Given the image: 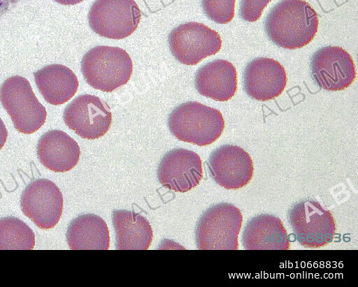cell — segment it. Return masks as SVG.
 <instances>
[{
  "mask_svg": "<svg viewBox=\"0 0 358 287\" xmlns=\"http://www.w3.org/2000/svg\"><path fill=\"white\" fill-rule=\"evenodd\" d=\"M271 0H241L239 14L248 22L259 19L264 8Z\"/></svg>",
  "mask_w": 358,
  "mask_h": 287,
  "instance_id": "603a6c76",
  "label": "cell"
},
{
  "mask_svg": "<svg viewBox=\"0 0 358 287\" xmlns=\"http://www.w3.org/2000/svg\"><path fill=\"white\" fill-rule=\"evenodd\" d=\"M243 216L235 205L221 203L209 207L199 219L195 237L201 250H236Z\"/></svg>",
  "mask_w": 358,
  "mask_h": 287,
  "instance_id": "277c9868",
  "label": "cell"
},
{
  "mask_svg": "<svg viewBox=\"0 0 358 287\" xmlns=\"http://www.w3.org/2000/svg\"><path fill=\"white\" fill-rule=\"evenodd\" d=\"M203 177L201 160L193 151L176 148L168 152L161 160L157 177L169 190L186 192L196 186Z\"/></svg>",
  "mask_w": 358,
  "mask_h": 287,
  "instance_id": "4fadbf2b",
  "label": "cell"
},
{
  "mask_svg": "<svg viewBox=\"0 0 358 287\" xmlns=\"http://www.w3.org/2000/svg\"><path fill=\"white\" fill-rule=\"evenodd\" d=\"M236 0H201V6L206 16L218 24H226L234 16Z\"/></svg>",
  "mask_w": 358,
  "mask_h": 287,
  "instance_id": "7402d4cb",
  "label": "cell"
},
{
  "mask_svg": "<svg viewBox=\"0 0 358 287\" xmlns=\"http://www.w3.org/2000/svg\"><path fill=\"white\" fill-rule=\"evenodd\" d=\"M34 245V232L24 222L13 216L0 219V250H31Z\"/></svg>",
  "mask_w": 358,
  "mask_h": 287,
  "instance_id": "44dd1931",
  "label": "cell"
},
{
  "mask_svg": "<svg viewBox=\"0 0 358 287\" xmlns=\"http://www.w3.org/2000/svg\"><path fill=\"white\" fill-rule=\"evenodd\" d=\"M296 240L306 248L324 246L333 240L336 226L331 213L317 200L303 199L288 211Z\"/></svg>",
  "mask_w": 358,
  "mask_h": 287,
  "instance_id": "8992f818",
  "label": "cell"
},
{
  "mask_svg": "<svg viewBox=\"0 0 358 287\" xmlns=\"http://www.w3.org/2000/svg\"><path fill=\"white\" fill-rule=\"evenodd\" d=\"M36 152L41 164L56 172L74 168L80 155L77 142L60 130H51L43 134L38 142Z\"/></svg>",
  "mask_w": 358,
  "mask_h": 287,
  "instance_id": "9a60e30c",
  "label": "cell"
},
{
  "mask_svg": "<svg viewBox=\"0 0 358 287\" xmlns=\"http://www.w3.org/2000/svg\"><path fill=\"white\" fill-rule=\"evenodd\" d=\"M66 240L72 250H107L110 245L106 223L92 214H82L71 221Z\"/></svg>",
  "mask_w": 358,
  "mask_h": 287,
  "instance_id": "ffe728a7",
  "label": "cell"
},
{
  "mask_svg": "<svg viewBox=\"0 0 358 287\" xmlns=\"http://www.w3.org/2000/svg\"><path fill=\"white\" fill-rule=\"evenodd\" d=\"M20 205L22 212L38 228H53L63 210V196L56 184L48 179L31 182L22 192Z\"/></svg>",
  "mask_w": 358,
  "mask_h": 287,
  "instance_id": "30bf717a",
  "label": "cell"
},
{
  "mask_svg": "<svg viewBox=\"0 0 358 287\" xmlns=\"http://www.w3.org/2000/svg\"><path fill=\"white\" fill-rule=\"evenodd\" d=\"M20 0H0V17L13 8Z\"/></svg>",
  "mask_w": 358,
  "mask_h": 287,
  "instance_id": "cb8c5ba5",
  "label": "cell"
},
{
  "mask_svg": "<svg viewBox=\"0 0 358 287\" xmlns=\"http://www.w3.org/2000/svg\"><path fill=\"white\" fill-rule=\"evenodd\" d=\"M310 71L316 84L327 91H341L355 78V67L350 54L341 47L326 46L313 54Z\"/></svg>",
  "mask_w": 358,
  "mask_h": 287,
  "instance_id": "8fae6325",
  "label": "cell"
},
{
  "mask_svg": "<svg viewBox=\"0 0 358 287\" xmlns=\"http://www.w3.org/2000/svg\"><path fill=\"white\" fill-rule=\"evenodd\" d=\"M132 70L130 56L118 47H94L85 54L81 61V71L87 83L105 92H111L125 84Z\"/></svg>",
  "mask_w": 358,
  "mask_h": 287,
  "instance_id": "3957f363",
  "label": "cell"
},
{
  "mask_svg": "<svg viewBox=\"0 0 358 287\" xmlns=\"http://www.w3.org/2000/svg\"><path fill=\"white\" fill-rule=\"evenodd\" d=\"M36 84L49 103L61 105L70 100L78 88L75 73L62 64H50L34 73Z\"/></svg>",
  "mask_w": 358,
  "mask_h": 287,
  "instance_id": "ac0fdd59",
  "label": "cell"
},
{
  "mask_svg": "<svg viewBox=\"0 0 358 287\" xmlns=\"http://www.w3.org/2000/svg\"><path fill=\"white\" fill-rule=\"evenodd\" d=\"M168 126L179 140L206 146L221 135L224 121L218 110L197 101H187L171 112Z\"/></svg>",
  "mask_w": 358,
  "mask_h": 287,
  "instance_id": "7a4b0ae2",
  "label": "cell"
},
{
  "mask_svg": "<svg viewBox=\"0 0 358 287\" xmlns=\"http://www.w3.org/2000/svg\"><path fill=\"white\" fill-rule=\"evenodd\" d=\"M287 84L284 67L276 60L259 57L248 63L243 73V87L253 99L266 101L279 96Z\"/></svg>",
  "mask_w": 358,
  "mask_h": 287,
  "instance_id": "5bb4252c",
  "label": "cell"
},
{
  "mask_svg": "<svg viewBox=\"0 0 358 287\" xmlns=\"http://www.w3.org/2000/svg\"><path fill=\"white\" fill-rule=\"evenodd\" d=\"M194 83L196 90L202 96L217 101H226L236 91V71L229 61L215 59L197 71Z\"/></svg>",
  "mask_w": 358,
  "mask_h": 287,
  "instance_id": "2e32d148",
  "label": "cell"
},
{
  "mask_svg": "<svg viewBox=\"0 0 358 287\" xmlns=\"http://www.w3.org/2000/svg\"><path fill=\"white\" fill-rule=\"evenodd\" d=\"M65 124L83 138H101L109 130L112 113L107 103L96 96L83 94L74 98L64 109Z\"/></svg>",
  "mask_w": 358,
  "mask_h": 287,
  "instance_id": "9c48e42d",
  "label": "cell"
},
{
  "mask_svg": "<svg viewBox=\"0 0 358 287\" xmlns=\"http://www.w3.org/2000/svg\"><path fill=\"white\" fill-rule=\"evenodd\" d=\"M168 42L173 57L185 65L197 64L204 58L215 54L222 46L217 31L196 22L175 27L169 35Z\"/></svg>",
  "mask_w": 358,
  "mask_h": 287,
  "instance_id": "ba28073f",
  "label": "cell"
},
{
  "mask_svg": "<svg viewBox=\"0 0 358 287\" xmlns=\"http://www.w3.org/2000/svg\"><path fill=\"white\" fill-rule=\"evenodd\" d=\"M8 136V131L6 130V126L0 118V149L4 145Z\"/></svg>",
  "mask_w": 358,
  "mask_h": 287,
  "instance_id": "d4e9b609",
  "label": "cell"
},
{
  "mask_svg": "<svg viewBox=\"0 0 358 287\" xmlns=\"http://www.w3.org/2000/svg\"><path fill=\"white\" fill-rule=\"evenodd\" d=\"M62 5H74L80 3L83 0H54Z\"/></svg>",
  "mask_w": 358,
  "mask_h": 287,
  "instance_id": "484cf974",
  "label": "cell"
},
{
  "mask_svg": "<svg viewBox=\"0 0 358 287\" xmlns=\"http://www.w3.org/2000/svg\"><path fill=\"white\" fill-rule=\"evenodd\" d=\"M210 175L217 184L227 189H238L250 181L253 163L243 148L224 145L214 150L208 159Z\"/></svg>",
  "mask_w": 358,
  "mask_h": 287,
  "instance_id": "7c38bea8",
  "label": "cell"
},
{
  "mask_svg": "<svg viewBox=\"0 0 358 287\" xmlns=\"http://www.w3.org/2000/svg\"><path fill=\"white\" fill-rule=\"evenodd\" d=\"M141 18V10L134 0H96L88 13L94 32L117 40L131 35Z\"/></svg>",
  "mask_w": 358,
  "mask_h": 287,
  "instance_id": "52a82bcc",
  "label": "cell"
},
{
  "mask_svg": "<svg viewBox=\"0 0 358 287\" xmlns=\"http://www.w3.org/2000/svg\"><path fill=\"white\" fill-rule=\"evenodd\" d=\"M318 16L303 0H282L267 15L265 31L269 39L285 49L301 48L314 38Z\"/></svg>",
  "mask_w": 358,
  "mask_h": 287,
  "instance_id": "6da1fadb",
  "label": "cell"
},
{
  "mask_svg": "<svg viewBox=\"0 0 358 287\" xmlns=\"http://www.w3.org/2000/svg\"><path fill=\"white\" fill-rule=\"evenodd\" d=\"M243 245L248 250H287L289 241L282 221L271 214L252 217L245 226Z\"/></svg>",
  "mask_w": 358,
  "mask_h": 287,
  "instance_id": "e0dca14e",
  "label": "cell"
},
{
  "mask_svg": "<svg viewBox=\"0 0 358 287\" xmlns=\"http://www.w3.org/2000/svg\"><path fill=\"white\" fill-rule=\"evenodd\" d=\"M0 101L19 132L31 134L44 124L47 112L26 78L15 75L6 79L0 88Z\"/></svg>",
  "mask_w": 358,
  "mask_h": 287,
  "instance_id": "5b68a950",
  "label": "cell"
},
{
  "mask_svg": "<svg viewBox=\"0 0 358 287\" xmlns=\"http://www.w3.org/2000/svg\"><path fill=\"white\" fill-rule=\"evenodd\" d=\"M117 250H147L153 232L148 219L127 210H115L112 214Z\"/></svg>",
  "mask_w": 358,
  "mask_h": 287,
  "instance_id": "d6986e66",
  "label": "cell"
}]
</instances>
